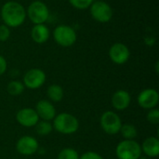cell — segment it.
I'll list each match as a JSON object with an SVG mask.
<instances>
[{
  "instance_id": "obj_1",
  "label": "cell",
  "mask_w": 159,
  "mask_h": 159,
  "mask_svg": "<svg viewBox=\"0 0 159 159\" xmlns=\"http://www.w3.org/2000/svg\"><path fill=\"white\" fill-rule=\"evenodd\" d=\"M0 15L4 24L9 28L20 26L25 21L27 16L24 7L16 1H8L5 3L1 8Z\"/></svg>"
},
{
  "instance_id": "obj_2",
  "label": "cell",
  "mask_w": 159,
  "mask_h": 159,
  "mask_svg": "<svg viewBox=\"0 0 159 159\" xmlns=\"http://www.w3.org/2000/svg\"><path fill=\"white\" fill-rule=\"evenodd\" d=\"M52 126L53 129L59 133L69 135L74 134L78 130L79 122L75 116L69 113H61L54 117Z\"/></svg>"
},
{
  "instance_id": "obj_3",
  "label": "cell",
  "mask_w": 159,
  "mask_h": 159,
  "mask_svg": "<svg viewBox=\"0 0 159 159\" xmlns=\"http://www.w3.org/2000/svg\"><path fill=\"white\" fill-rule=\"evenodd\" d=\"M116 154L118 159H139L142 156V148L134 140H124L117 144Z\"/></svg>"
},
{
  "instance_id": "obj_4",
  "label": "cell",
  "mask_w": 159,
  "mask_h": 159,
  "mask_svg": "<svg viewBox=\"0 0 159 159\" xmlns=\"http://www.w3.org/2000/svg\"><path fill=\"white\" fill-rule=\"evenodd\" d=\"M53 38L59 46L68 48L73 46L76 42L77 35L73 27L65 24H61L54 29Z\"/></svg>"
},
{
  "instance_id": "obj_5",
  "label": "cell",
  "mask_w": 159,
  "mask_h": 159,
  "mask_svg": "<svg viewBox=\"0 0 159 159\" xmlns=\"http://www.w3.org/2000/svg\"><path fill=\"white\" fill-rule=\"evenodd\" d=\"M26 15L34 24H43L49 17V10L45 3L36 0L29 5Z\"/></svg>"
},
{
  "instance_id": "obj_6",
  "label": "cell",
  "mask_w": 159,
  "mask_h": 159,
  "mask_svg": "<svg viewBox=\"0 0 159 159\" xmlns=\"http://www.w3.org/2000/svg\"><path fill=\"white\" fill-rule=\"evenodd\" d=\"M101 127L103 131L109 135H115L119 133L122 127V121L117 114L113 111L104 112L100 119Z\"/></svg>"
},
{
  "instance_id": "obj_7",
  "label": "cell",
  "mask_w": 159,
  "mask_h": 159,
  "mask_svg": "<svg viewBox=\"0 0 159 159\" xmlns=\"http://www.w3.org/2000/svg\"><path fill=\"white\" fill-rule=\"evenodd\" d=\"M91 17L98 22L106 23L111 20L113 17V9L111 6L102 0H97L89 7Z\"/></svg>"
},
{
  "instance_id": "obj_8",
  "label": "cell",
  "mask_w": 159,
  "mask_h": 159,
  "mask_svg": "<svg viewBox=\"0 0 159 159\" xmlns=\"http://www.w3.org/2000/svg\"><path fill=\"white\" fill-rule=\"evenodd\" d=\"M46 82V74L39 68L30 69L23 75V85L30 89H37Z\"/></svg>"
},
{
  "instance_id": "obj_9",
  "label": "cell",
  "mask_w": 159,
  "mask_h": 159,
  "mask_svg": "<svg viewBox=\"0 0 159 159\" xmlns=\"http://www.w3.org/2000/svg\"><path fill=\"white\" fill-rule=\"evenodd\" d=\"M109 57L114 63L121 65L129 61L130 51L125 44L116 43L112 45L109 49Z\"/></svg>"
},
{
  "instance_id": "obj_10",
  "label": "cell",
  "mask_w": 159,
  "mask_h": 159,
  "mask_svg": "<svg viewBox=\"0 0 159 159\" xmlns=\"http://www.w3.org/2000/svg\"><path fill=\"white\" fill-rule=\"evenodd\" d=\"M137 100L139 105L142 108L151 110L157 107V105L158 104L159 94L154 89H146L140 92Z\"/></svg>"
},
{
  "instance_id": "obj_11",
  "label": "cell",
  "mask_w": 159,
  "mask_h": 159,
  "mask_svg": "<svg viewBox=\"0 0 159 159\" xmlns=\"http://www.w3.org/2000/svg\"><path fill=\"white\" fill-rule=\"evenodd\" d=\"M16 150L22 156H32L38 150V143L32 136H22L16 143Z\"/></svg>"
},
{
  "instance_id": "obj_12",
  "label": "cell",
  "mask_w": 159,
  "mask_h": 159,
  "mask_svg": "<svg viewBox=\"0 0 159 159\" xmlns=\"http://www.w3.org/2000/svg\"><path fill=\"white\" fill-rule=\"evenodd\" d=\"M17 122L25 128H31L36 125L39 121V117L35 110L32 108H22L16 114Z\"/></svg>"
},
{
  "instance_id": "obj_13",
  "label": "cell",
  "mask_w": 159,
  "mask_h": 159,
  "mask_svg": "<svg viewBox=\"0 0 159 159\" xmlns=\"http://www.w3.org/2000/svg\"><path fill=\"white\" fill-rule=\"evenodd\" d=\"M35 112L39 117L42 120L45 121H50L53 120L56 116V109L53 106V104L47 101V100H41L36 103L35 106Z\"/></svg>"
},
{
  "instance_id": "obj_14",
  "label": "cell",
  "mask_w": 159,
  "mask_h": 159,
  "mask_svg": "<svg viewBox=\"0 0 159 159\" xmlns=\"http://www.w3.org/2000/svg\"><path fill=\"white\" fill-rule=\"evenodd\" d=\"M111 102H112L113 107L116 110L123 111V110H126L129 106L131 102V97L127 90L119 89L113 94Z\"/></svg>"
},
{
  "instance_id": "obj_15",
  "label": "cell",
  "mask_w": 159,
  "mask_h": 159,
  "mask_svg": "<svg viewBox=\"0 0 159 159\" xmlns=\"http://www.w3.org/2000/svg\"><path fill=\"white\" fill-rule=\"evenodd\" d=\"M49 30L45 23L34 24L31 31V37L36 44H44L49 38Z\"/></svg>"
},
{
  "instance_id": "obj_16",
  "label": "cell",
  "mask_w": 159,
  "mask_h": 159,
  "mask_svg": "<svg viewBox=\"0 0 159 159\" xmlns=\"http://www.w3.org/2000/svg\"><path fill=\"white\" fill-rule=\"evenodd\" d=\"M142 153L149 157H157L159 155V140L157 137L146 138L141 145Z\"/></svg>"
},
{
  "instance_id": "obj_17",
  "label": "cell",
  "mask_w": 159,
  "mask_h": 159,
  "mask_svg": "<svg viewBox=\"0 0 159 159\" xmlns=\"http://www.w3.org/2000/svg\"><path fill=\"white\" fill-rule=\"evenodd\" d=\"M63 89L57 84H52L50 85L48 89H47V95L49 98V100H51L52 102H59L62 100L63 98Z\"/></svg>"
},
{
  "instance_id": "obj_18",
  "label": "cell",
  "mask_w": 159,
  "mask_h": 159,
  "mask_svg": "<svg viewBox=\"0 0 159 159\" xmlns=\"http://www.w3.org/2000/svg\"><path fill=\"white\" fill-rule=\"evenodd\" d=\"M119 132L121 133L122 137L125 140H134L137 137V134H138L136 127L131 125V124H124V125H122Z\"/></svg>"
},
{
  "instance_id": "obj_19",
  "label": "cell",
  "mask_w": 159,
  "mask_h": 159,
  "mask_svg": "<svg viewBox=\"0 0 159 159\" xmlns=\"http://www.w3.org/2000/svg\"><path fill=\"white\" fill-rule=\"evenodd\" d=\"M24 89H25V87H24L23 83L20 81H17V80L10 81L7 87V90L8 94L12 95V96H19V95L22 94V92L24 91Z\"/></svg>"
},
{
  "instance_id": "obj_20",
  "label": "cell",
  "mask_w": 159,
  "mask_h": 159,
  "mask_svg": "<svg viewBox=\"0 0 159 159\" xmlns=\"http://www.w3.org/2000/svg\"><path fill=\"white\" fill-rule=\"evenodd\" d=\"M53 130V126L49 121L41 120L38 121L35 125V131L40 136H47L51 133Z\"/></svg>"
},
{
  "instance_id": "obj_21",
  "label": "cell",
  "mask_w": 159,
  "mask_h": 159,
  "mask_svg": "<svg viewBox=\"0 0 159 159\" xmlns=\"http://www.w3.org/2000/svg\"><path fill=\"white\" fill-rule=\"evenodd\" d=\"M58 159H79V155L73 148H64L59 153Z\"/></svg>"
},
{
  "instance_id": "obj_22",
  "label": "cell",
  "mask_w": 159,
  "mask_h": 159,
  "mask_svg": "<svg viewBox=\"0 0 159 159\" xmlns=\"http://www.w3.org/2000/svg\"><path fill=\"white\" fill-rule=\"evenodd\" d=\"M93 2L94 0H69V3L77 9H87Z\"/></svg>"
},
{
  "instance_id": "obj_23",
  "label": "cell",
  "mask_w": 159,
  "mask_h": 159,
  "mask_svg": "<svg viewBox=\"0 0 159 159\" xmlns=\"http://www.w3.org/2000/svg\"><path fill=\"white\" fill-rule=\"evenodd\" d=\"M147 120L152 125H158L159 124V111L154 108L151 109L147 114Z\"/></svg>"
},
{
  "instance_id": "obj_24",
  "label": "cell",
  "mask_w": 159,
  "mask_h": 159,
  "mask_svg": "<svg viewBox=\"0 0 159 159\" xmlns=\"http://www.w3.org/2000/svg\"><path fill=\"white\" fill-rule=\"evenodd\" d=\"M10 36V28L6 24L0 25V41L5 42Z\"/></svg>"
},
{
  "instance_id": "obj_25",
  "label": "cell",
  "mask_w": 159,
  "mask_h": 159,
  "mask_svg": "<svg viewBox=\"0 0 159 159\" xmlns=\"http://www.w3.org/2000/svg\"><path fill=\"white\" fill-rule=\"evenodd\" d=\"M79 159H103V157L96 152L89 151L83 154L81 157H79Z\"/></svg>"
},
{
  "instance_id": "obj_26",
  "label": "cell",
  "mask_w": 159,
  "mask_h": 159,
  "mask_svg": "<svg viewBox=\"0 0 159 159\" xmlns=\"http://www.w3.org/2000/svg\"><path fill=\"white\" fill-rule=\"evenodd\" d=\"M7 67V63L6 59L0 55V75H2L3 74L6 73Z\"/></svg>"
},
{
  "instance_id": "obj_27",
  "label": "cell",
  "mask_w": 159,
  "mask_h": 159,
  "mask_svg": "<svg viewBox=\"0 0 159 159\" xmlns=\"http://www.w3.org/2000/svg\"><path fill=\"white\" fill-rule=\"evenodd\" d=\"M158 64L159 62L157 61V63H156V72H157V74H158Z\"/></svg>"
},
{
  "instance_id": "obj_28",
  "label": "cell",
  "mask_w": 159,
  "mask_h": 159,
  "mask_svg": "<svg viewBox=\"0 0 159 159\" xmlns=\"http://www.w3.org/2000/svg\"><path fill=\"white\" fill-rule=\"evenodd\" d=\"M139 159H148V158H147V157H141Z\"/></svg>"
}]
</instances>
